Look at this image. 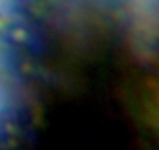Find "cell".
<instances>
[{
    "instance_id": "1",
    "label": "cell",
    "mask_w": 159,
    "mask_h": 150,
    "mask_svg": "<svg viewBox=\"0 0 159 150\" xmlns=\"http://www.w3.org/2000/svg\"><path fill=\"white\" fill-rule=\"evenodd\" d=\"M10 28H11V19L5 13L0 11V36L7 35L10 31Z\"/></svg>"
}]
</instances>
